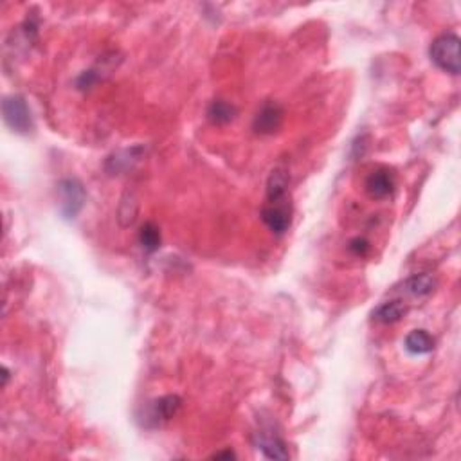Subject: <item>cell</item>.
<instances>
[{
	"label": "cell",
	"instance_id": "6da1fadb",
	"mask_svg": "<svg viewBox=\"0 0 461 461\" xmlns=\"http://www.w3.org/2000/svg\"><path fill=\"white\" fill-rule=\"evenodd\" d=\"M432 63L438 69L445 70V73L458 76L461 70V58H460V36L454 33H447L441 35L431 43L429 49Z\"/></svg>",
	"mask_w": 461,
	"mask_h": 461
},
{
	"label": "cell",
	"instance_id": "7a4b0ae2",
	"mask_svg": "<svg viewBox=\"0 0 461 461\" xmlns=\"http://www.w3.org/2000/svg\"><path fill=\"white\" fill-rule=\"evenodd\" d=\"M2 114H4L6 125L17 132V134H29L35 128L33 116L27 107L26 100L22 96H8L2 101Z\"/></svg>",
	"mask_w": 461,
	"mask_h": 461
},
{
	"label": "cell",
	"instance_id": "3957f363",
	"mask_svg": "<svg viewBox=\"0 0 461 461\" xmlns=\"http://www.w3.org/2000/svg\"><path fill=\"white\" fill-rule=\"evenodd\" d=\"M58 195H60V207L61 215L70 220L76 218L80 211H82L83 204H85V188L78 179H63L58 184Z\"/></svg>",
	"mask_w": 461,
	"mask_h": 461
},
{
	"label": "cell",
	"instance_id": "277c9868",
	"mask_svg": "<svg viewBox=\"0 0 461 461\" xmlns=\"http://www.w3.org/2000/svg\"><path fill=\"white\" fill-rule=\"evenodd\" d=\"M262 218L272 233L281 236L292 224V202H265L262 209Z\"/></svg>",
	"mask_w": 461,
	"mask_h": 461
},
{
	"label": "cell",
	"instance_id": "5b68a950",
	"mask_svg": "<svg viewBox=\"0 0 461 461\" xmlns=\"http://www.w3.org/2000/svg\"><path fill=\"white\" fill-rule=\"evenodd\" d=\"M283 123V108L276 101H265L258 112H256L252 128L259 135L276 134Z\"/></svg>",
	"mask_w": 461,
	"mask_h": 461
},
{
	"label": "cell",
	"instance_id": "8992f818",
	"mask_svg": "<svg viewBox=\"0 0 461 461\" xmlns=\"http://www.w3.org/2000/svg\"><path fill=\"white\" fill-rule=\"evenodd\" d=\"M366 193L370 195L371 199L382 200L388 199L389 195H393L395 186H397V179L395 173L388 166H380V168L373 169L366 179Z\"/></svg>",
	"mask_w": 461,
	"mask_h": 461
},
{
	"label": "cell",
	"instance_id": "52a82bcc",
	"mask_svg": "<svg viewBox=\"0 0 461 461\" xmlns=\"http://www.w3.org/2000/svg\"><path fill=\"white\" fill-rule=\"evenodd\" d=\"M258 448L263 453V456L269 460H289V451L287 445L276 434H267V432H258Z\"/></svg>",
	"mask_w": 461,
	"mask_h": 461
},
{
	"label": "cell",
	"instance_id": "ba28073f",
	"mask_svg": "<svg viewBox=\"0 0 461 461\" xmlns=\"http://www.w3.org/2000/svg\"><path fill=\"white\" fill-rule=\"evenodd\" d=\"M405 349L411 355H427L434 349V339L427 330H413L405 337Z\"/></svg>",
	"mask_w": 461,
	"mask_h": 461
},
{
	"label": "cell",
	"instance_id": "9c48e42d",
	"mask_svg": "<svg viewBox=\"0 0 461 461\" xmlns=\"http://www.w3.org/2000/svg\"><path fill=\"white\" fill-rule=\"evenodd\" d=\"M405 314H407L405 303L400 301V299H395V301H388L380 305L375 310V314H373V317L382 324H393L400 321Z\"/></svg>",
	"mask_w": 461,
	"mask_h": 461
},
{
	"label": "cell",
	"instance_id": "30bf717a",
	"mask_svg": "<svg viewBox=\"0 0 461 461\" xmlns=\"http://www.w3.org/2000/svg\"><path fill=\"white\" fill-rule=\"evenodd\" d=\"M182 400L177 395H168V397H163L153 404V413L151 416L157 420V422H168L172 420L175 414L181 411Z\"/></svg>",
	"mask_w": 461,
	"mask_h": 461
},
{
	"label": "cell",
	"instance_id": "8fae6325",
	"mask_svg": "<svg viewBox=\"0 0 461 461\" xmlns=\"http://www.w3.org/2000/svg\"><path fill=\"white\" fill-rule=\"evenodd\" d=\"M436 281L429 274H414L404 283V292L413 298H425L434 290Z\"/></svg>",
	"mask_w": 461,
	"mask_h": 461
},
{
	"label": "cell",
	"instance_id": "7c38bea8",
	"mask_svg": "<svg viewBox=\"0 0 461 461\" xmlns=\"http://www.w3.org/2000/svg\"><path fill=\"white\" fill-rule=\"evenodd\" d=\"M207 117L213 125H227L236 117V107L224 100H215L207 108Z\"/></svg>",
	"mask_w": 461,
	"mask_h": 461
},
{
	"label": "cell",
	"instance_id": "4fadbf2b",
	"mask_svg": "<svg viewBox=\"0 0 461 461\" xmlns=\"http://www.w3.org/2000/svg\"><path fill=\"white\" fill-rule=\"evenodd\" d=\"M139 243L146 252H156L160 247V229L153 222H146L139 231Z\"/></svg>",
	"mask_w": 461,
	"mask_h": 461
},
{
	"label": "cell",
	"instance_id": "5bb4252c",
	"mask_svg": "<svg viewBox=\"0 0 461 461\" xmlns=\"http://www.w3.org/2000/svg\"><path fill=\"white\" fill-rule=\"evenodd\" d=\"M349 250L357 256H364L368 250H370V241L364 240V238L361 236L354 238V240L349 241Z\"/></svg>",
	"mask_w": 461,
	"mask_h": 461
},
{
	"label": "cell",
	"instance_id": "9a60e30c",
	"mask_svg": "<svg viewBox=\"0 0 461 461\" xmlns=\"http://www.w3.org/2000/svg\"><path fill=\"white\" fill-rule=\"evenodd\" d=\"M213 458H215V460H222V458H227V460H231V458H236V454H234L233 451L229 448V451H224V453L213 454Z\"/></svg>",
	"mask_w": 461,
	"mask_h": 461
},
{
	"label": "cell",
	"instance_id": "2e32d148",
	"mask_svg": "<svg viewBox=\"0 0 461 461\" xmlns=\"http://www.w3.org/2000/svg\"><path fill=\"white\" fill-rule=\"evenodd\" d=\"M2 373H4V375H2V379H4V386H6V384H8V379H9L8 368H2Z\"/></svg>",
	"mask_w": 461,
	"mask_h": 461
}]
</instances>
